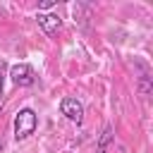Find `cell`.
Masks as SVG:
<instances>
[{
  "mask_svg": "<svg viewBox=\"0 0 153 153\" xmlns=\"http://www.w3.org/2000/svg\"><path fill=\"white\" fill-rule=\"evenodd\" d=\"M38 127V115L31 108H22L14 115V141H24L29 139Z\"/></svg>",
  "mask_w": 153,
  "mask_h": 153,
  "instance_id": "obj_1",
  "label": "cell"
},
{
  "mask_svg": "<svg viewBox=\"0 0 153 153\" xmlns=\"http://www.w3.org/2000/svg\"><path fill=\"white\" fill-rule=\"evenodd\" d=\"M10 79H12V84H17V86H31V84L36 81V72H33L31 65L19 62V65H12V67H10Z\"/></svg>",
  "mask_w": 153,
  "mask_h": 153,
  "instance_id": "obj_2",
  "label": "cell"
},
{
  "mask_svg": "<svg viewBox=\"0 0 153 153\" xmlns=\"http://www.w3.org/2000/svg\"><path fill=\"white\" fill-rule=\"evenodd\" d=\"M60 112L69 120V122H76V124H81L84 122V105L76 100V98H62L60 100Z\"/></svg>",
  "mask_w": 153,
  "mask_h": 153,
  "instance_id": "obj_3",
  "label": "cell"
},
{
  "mask_svg": "<svg viewBox=\"0 0 153 153\" xmlns=\"http://www.w3.org/2000/svg\"><path fill=\"white\" fill-rule=\"evenodd\" d=\"M36 22H38V26L45 31V36H57V31L62 29V19L57 17V14H50V12H38L36 14Z\"/></svg>",
  "mask_w": 153,
  "mask_h": 153,
  "instance_id": "obj_4",
  "label": "cell"
},
{
  "mask_svg": "<svg viewBox=\"0 0 153 153\" xmlns=\"http://www.w3.org/2000/svg\"><path fill=\"white\" fill-rule=\"evenodd\" d=\"M110 141H112V129L105 127L103 134H100V139H98V148H96V153H105V146H108Z\"/></svg>",
  "mask_w": 153,
  "mask_h": 153,
  "instance_id": "obj_5",
  "label": "cell"
},
{
  "mask_svg": "<svg viewBox=\"0 0 153 153\" xmlns=\"http://www.w3.org/2000/svg\"><path fill=\"white\" fill-rule=\"evenodd\" d=\"M53 5H55V0H43V2L38 5V10H50Z\"/></svg>",
  "mask_w": 153,
  "mask_h": 153,
  "instance_id": "obj_6",
  "label": "cell"
},
{
  "mask_svg": "<svg viewBox=\"0 0 153 153\" xmlns=\"http://www.w3.org/2000/svg\"><path fill=\"white\" fill-rule=\"evenodd\" d=\"M2 86H5V72L0 69V96H2Z\"/></svg>",
  "mask_w": 153,
  "mask_h": 153,
  "instance_id": "obj_7",
  "label": "cell"
}]
</instances>
